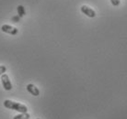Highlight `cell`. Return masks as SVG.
<instances>
[{
    "label": "cell",
    "instance_id": "obj_10",
    "mask_svg": "<svg viewBox=\"0 0 127 119\" xmlns=\"http://www.w3.org/2000/svg\"><path fill=\"white\" fill-rule=\"evenodd\" d=\"M19 19H20V18H19V16H18V17H14V18H12V19H11V20H12L13 22H15V23H17V22L19 21Z\"/></svg>",
    "mask_w": 127,
    "mask_h": 119
},
{
    "label": "cell",
    "instance_id": "obj_8",
    "mask_svg": "<svg viewBox=\"0 0 127 119\" xmlns=\"http://www.w3.org/2000/svg\"><path fill=\"white\" fill-rule=\"evenodd\" d=\"M112 6H119L120 4H121V0H110Z\"/></svg>",
    "mask_w": 127,
    "mask_h": 119
},
{
    "label": "cell",
    "instance_id": "obj_7",
    "mask_svg": "<svg viewBox=\"0 0 127 119\" xmlns=\"http://www.w3.org/2000/svg\"><path fill=\"white\" fill-rule=\"evenodd\" d=\"M31 116L28 113H20L19 115H17L13 117V119H30Z\"/></svg>",
    "mask_w": 127,
    "mask_h": 119
},
{
    "label": "cell",
    "instance_id": "obj_1",
    "mask_svg": "<svg viewBox=\"0 0 127 119\" xmlns=\"http://www.w3.org/2000/svg\"><path fill=\"white\" fill-rule=\"evenodd\" d=\"M3 103L4 106L7 109L15 110V111H18L19 113H28V107L26 106L25 104L17 103V102H14V101L11 100H5Z\"/></svg>",
    "mask_w": 127,
    "mask_h": 119
},
{
    "label": "cell",
    "instance_id": "obj_5",
    "mask_svg": "<svg viewBox=\"0 0 127 119\" xmlns=\"http://www.w3.org/2000/svg\"><path fill=\"white\" fill-rule=\"evenodd\" d=\"M26 89H27V91L29 92L31 94H32L33 96H39V95H40V90H39L34 84H32V83H30V84L27 85Z\"/></svg>",
    "mask_w": 127,
    "mask_h": 119
},
{
    "label": "cell",
    "instance_id": "obj_4",
    "mask_svg": "<svg viewBox=\"0 0 127 119\" xmlns=\"http://www.w3.org/2000/svg\"><path fill=\"white\" fill-rule=\"evenodd\" d=\"M1 30L5 33H7V34L10 35H17L19 33V29L17 28H14L12 26L10 25H3L1 27Z\"/></svg>",
    "mask_w": 127,
    "mask_h": 119
},
{
    "label": "cell",
    "instance_id": "obj_9",
    "mask_svg": "<svg viewBox=\"0 0 127 119\" xmlns=\"http://www.w3.org/2000/svg\"><path fill=\"white\" fill-rule=\"evenodd\" d=\"M6 72V67L5 65H0V75L4 74Z\"/></svg>",
    "mask_w": 127,
    "mask_h": 119
},
{
    "label": "cell",
    "instance_id": "obj_11",
    "mask_svg": "<svg viewBox=\"0 0 127 119\" xmlns=\"http://www.w3.org/2000/svg\"><path fill=\"white\" fill-rule=\"evenodd\" d=\"M37 119H41V118H37Z\"/></svg>",
    "mask_w": 127,
    "mask_h": 119
},
{
    "label": "cell",
    "instance_id": "obj_2",
    "mask_svg": "<svg viewBox=\"0 0 127 119\" xmlns=\"http://www.w3.org/2000/svg\"><path fill=\"white\" fill-rule=\"evenodd\" d=\"M1 81H2V85L6 91H10L12 89V83L6 73H4L1 75Z\"/></svg>",
    "mask_w": 127,
    "mask_h": 119
},
{
    "label": "cell",
    "instance_id": "obj_6",
    "mask_svg": "<svg viewBox=\"0 0 127 119\" xmlns=\"http://www.w3.org/2000/svg\"><path fill=\"white\" fill-rule=\"evenodd\" d=\"M17 11H18V15H19V18H23V17L26 15V11L24 6H21V5H19L18 7H17Z\"/></svg>",
    "mask_w": 127,
    "mask_h": 119
},
{
    "label": "cell",
    "instance_id": "obj_3",
    "mask_svg": "<svg viewBox=\"0 0 127 119\" xmlns=\"http://www.w3.org/2000/svg\"><path fill=\"white\" fill-rule=\"evenodd\" d=\"M80 10H81V12H82L84 15H86L87 17H89L90 19H93V18L96 17L95 10L92 9V8L89 7V6H86V5H83V6L80 7Z\"/></svg>",
    "mask_w": 127,
    "mask_h": 119
}]
</instances>
